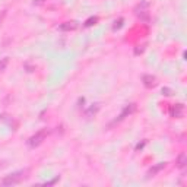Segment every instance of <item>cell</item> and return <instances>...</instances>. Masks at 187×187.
<instances>
[{
    "label": "cell",
    "instance_id": "obj_1",
    "mask_svg": "<svg viewBox=\"0 0 187 187\" xmlns=\"http://www.w3.org/2000/svg\"><path fill=\"white\" fill-rule=\"evenodd\" d=\"M25 177V173L24 171H18V173H13V174H9L6 175L4 178L0 180V186H12V184H18L24 180Z\"/></svg>",
    "mask_w": 187,
    "mask_h": 187
},
{
    "label": "cell",
    "instance_id": "obj_2",
    "mask_svg": "<svg viewBox=\"0 0 187 187\" xmlns=\"http://www.w3.org/2000/svg\"><path fill=\"white\" fill-rule=\"evenodd\" d=\"M45 134H47V130H41L38 133L35 134V136H32L31 139H29V146H37V145H40L41 142H42V139L45 137Z\"/></svg>",
    "mask_w": 187,
    "mask_h": 187
},
{
    "label": "cell",
    "instance_id": "obj_3",
    "mask_svg": "<svg viewBox=\"0 0 187 187\" xmlns=\"http://www.w3.org/2000/svg\"><path fill=\"white\" fill-rule=\"evenodd\" d=\"M177 164H178V167H180V168H184V167H186V154H181V155L178 157Z\"/></svg>",
    "mask_w": 187,
    "mask_h": 187
},
{
    "label": "cell",
    "instance_id": "obj_4",
    "mask_svg": "<svg viewBox=\"0 0 187 187\" xmlns=\"http://www.w3.org/2000/svg\"><path fill=\"white\" fill-rule=\"evenodd\" d=\"M164 167H165V164H164V162H161L160 165H157L155 168H152V170L149 171V175H154V174H157V173H158V171H160V170H162Z\"/></svg>",
    "mask_w": 187,
    "mask_h": 187
}]
</instances>
